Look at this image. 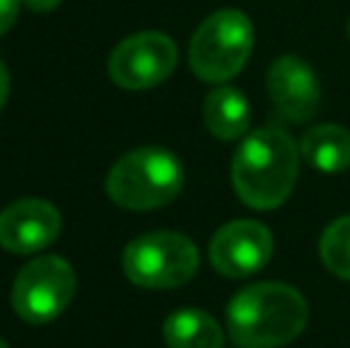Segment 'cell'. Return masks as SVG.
<instances>
[{
    "label": "cell",
    "instance_id": "8992f818",
    "mask_svg": "<svg viewBox=\"0 0 350 348\" xmlns=\"http://www.w3.org/2000/svg\"><path fill=\"white\" fill-rule=\"evenodd\" d=\"M77 289L72 265L60 256L27 263L12 284V308L29 325H48L67 310Z\"/></svg>",
    "mask_w": 350,
    "mask_h": 348
},
{
    "label": "cell",
    "instance_id": "e0dca14e",
    "mask_svg": "<svg viewBox=\"0 0 350 348\" xmlns=\"http://www.w3.org/2000/svg\"><path fill=\"white\" fill-rule=\"evenodd\" d=\"M8 93H10V72L3 65V60H0V110H3L5 101H8Z\"/></svg>",
    "mask_w": 350,
    "mask_h": 348
},
{
    "label": "cell",
    "instance_id": "9a60e30c",
    "mask_svg": "<svg viewBox=\"0 0 350 348\" xmlns=\"http://www.w3.org/2000/svg\"><path fill=\"white\" fill-rule=\"evenodd\" d=\"M22 0H0V36L14 27Z\"/></svg>",
    "mask_w": 350,
    "mask_h": 348
},
{
    "label": "cell",
    "instance_id": "d6986e66",
    "mask_svg": "<svg viewBox=\"0 0 350 348\" xmlns=\"http://www.w3.org/2000/svg\"><path fill=\"white\" fill-rule=\"evenodd\" d=\"M348 36H350V22H348Z\"/></svg>",
    "mask_w": 350,
    "mask_h": 348
},
{
    "label": "cell",
    "instance_id": "52a82bcc",
    "mask_svg": "<svg viewBox=\"0 0 350 348\" xmlns=\"http://www.w3.org/2000/svg\"><path fill=\"white\" fill-rule=\"evenodd\" d=\"M176 60L179 51L170 36L160 31H141L117 43L107 60V72L117 86L143 91L170 79Z\"/></svg>",
    "mask_w": 350,
    "mask_h": 348
},
{
    "label": "cell",
    "instance_id": "9c48e42d",
    "mask_svg": "<svg viewBox=\"0 0 350 348\" xmlns=\"http://www.w3.org/2000/svg\"><path fill=\"white\" fill-rule=\"evenodd\" d=\"M62 227L60 213L43 198H22L0 213V246L17 256L48 248Z\"/></svg>",
    "mask_w": 350,
    "mask_h": 348
},
{
    "label": "cell",
    "instance_id": "5bb4252c",
    "mask_svg": "<svg viewBox=\"0 0 350 348\" xmlns=\"http://www.w3.org/2000/svg\"><path fill=\"white\" fill-rule=\"evenodd\" d=\"M319 256L329 272L341 279H350V215L332 222L322 234Z\"/></svg>",
    "mask_w": 350,
    "mask_h": 348
},
{
    "label": "cell",
    "instance_id": "7a4b0ae2",
    "mask_svg": "<svg viewBox=\"0 0 350 348\" xmlns=\"http://www.w3.org/2000/svg\"><path fill=\"white\" fill-rule=\"evenodd\" d=\"M298 176V150L279 126H265L248 136L231 163V181L245 205L279 208L291 196Z\"/></svg>",
    "mask_w": 350,
    "mask_h": 348
},
{
    "label": "cell",
    "instance_id": "5b68a950",
    "mask_svg": "<svg viewBox=\"0 0 350 348\" xmlns=\"http://www.w3.org/2000/svg\"><path fill=\"white\" fill-rule=\"evenodd\" d=\"M198 248L179 232H150L124 248L122 267L129 282L143 289H174L198 272Z\"/></svg>",
    "mask_w": 350,
    "mask_h": 348
},
{
    "label": "cell",
    "instance_id": "30bf717a",
    "mask_svg": "<svg viewBox=\"0 0 350 348\" xmlns=\"http://www.w3.org/2000/svg\"><path fill=\"white\" fill-rule=\"evenodd\" d=\"M267 91L272 105L284 120L303 124L319 107V81L300 57L284 55L269 67Z\"/></svg>",
    "mask_w": 350,
    "mask_h": 348
},
{
    "label": "cell",
    "instance_id": "7c38bea8",
    "mask_svg": "<svg viewBox=\"0 0 350 348\" xmlns=\"http://www.w3.org/2000/svg\"><path fill=\"white\" fill-rule=\"evenodd\" d=\"M170 348H224V334L215 317L198 308H181L172 312L162 327Z\"/></svg>",
    "mask_w": 350,
    "mask_h": 348
},
{
    "label": "cell",
    "instance_id": "ac0fdd59",
    "mask_svg": "<svg viewBox=\"0 0 350 348\" xmlns=\"http://www.w3.org/2000/svg\"><path fill=\"white\" fill-rule=\"evenodd\" d=\"M0 348H10V346H8V344H5V341H3V339H0Z\"/></svg>",
    "mask_w": 350,
    "mask_h": 348
},
{
    "label": "cell",
    "instance_id": "ba28073f",
    "mask_svg": "<svg viewBox=\"0 0 350 348\" xmlns=\"http://www.w3.org/2000/svg\"><path fill=\"white\" fill-rule=\"evenodd\" d=\"M272 251V232L262 222L236 219L215 232L210 241V263L224 277L241 279L262 269Z\"/></svg>",
    "mask_w": 350,
    "mask_h": 348
},
{
    "label": "cell",
    "instance_id": "277c9868",
    "mask_svg": "<svg viewBox=\"0 0 350 348\" xmlns=\"http://www.w3.org/2000/svg\"><path fill=\"white\" fill-rule=\"evenodd\" d=\"M253 38V24L241 10H219L210 14L191 38V70L208 84H224L248 62Z\"/></svg>",
    "mask_w": 350,
    "mask_h": 348
},
{
    "label": "cell",
    "instance_id": "6da1fadb",
    "mask_svg": "<svg viewBox=\"0 0 350 348\" xmlns=\"http://www.w3.org/2000/svg\"><path fill=\"white\" fill-rule=\"evenodd\" d=\"M308 303L288 284L262 282L239 291L229 303L226 322L239 348H279L308 325Z\"/></svg>",
    "mask_w": 350,
    "mask_h": 348
},
{
    "label": "cell",
    "instance_id": "4fadbf2b",
    "mask_svg": "<svg viewBox=\"0 0 350 348\" xmlns=\"http://www.w3.org/2000/svg\"><path fill=\"white\" fill-rule=\"evenodd\" d=\"M300 150L319 172H343L350 168V131L336 124H317L303 136Z\"/></svg>",
    "mask_w": 350,
    "mask_h": 348
},
{
    "label": "cell",
    "instance_id": "2e32d148",
    "mask_svg": "<svg viewBox=\"0 0 350 348\" xmlns=\"http://www.w3.org/2000/svg\"><path fill=\"white\" fill-rule=\"evenodd\" d=\"M60 3L62 0H22V5H27L33 12H51V10H55Z\"/></svg>",
    "mask_w": 350,
    "mask_h": 348
},
{
    "label": "cell",
    "instance_id": "3957f363",
    "mask_svg": "<svg viewBox=\"0 0 350 348\" xmlns=\"http://www.w3.org/2000/svg\"><path fill=\"white\" fill-rule=\"evenodd\" d=\"M184 186V168L165 148H136L112 165L105 179L110 200L126 210H152L172 203Z\"/></svg>",
    "mask_w": 350,
    "mask_h": 348
},
{
    "label": "cell",
    "instance_id": "8fae6325",
    "mask_svg": "<svg viewBox=\"0 0 350 348\" xmlns=\"http://www.w3.org/2000/svg\"><path fill=\"white\" fill-rule=\"evenodd\" d=\"M203 120L212 136H217L221 141H236L250 126L248 101H245L239 88L219 86L205 98Z\"/></svg>",
    "mask_w": 350,
    "mask_h": 348
}]
</instances>
